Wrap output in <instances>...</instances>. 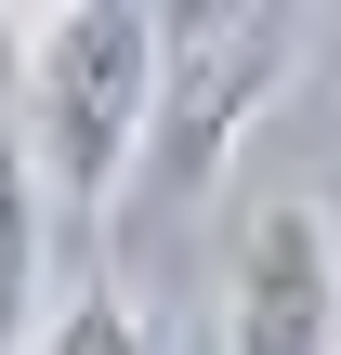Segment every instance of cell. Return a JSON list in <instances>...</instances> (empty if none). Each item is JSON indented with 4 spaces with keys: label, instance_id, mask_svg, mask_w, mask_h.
Segmentation results:
<instances>
[{
    "label": "cell",
    "instance_id": "obj_1",
    "mask_svg": "<svg viewBox=\"0 0 341 355\" xmlns=\"http://www.w3.org/2000/svg\"><path fill=\"white\" fill-rule=\"evenodd\" d=\"M13 119L39 158V198L105 211L145 145H158V13L145 0H79V13H26L13 26Z\"/></svg>",
    "mask_w": 341,
    "mask_h": 355
},
{
    "label": "cell",
    "instance_id": "obj_4",
    "mask_svg": "<svg viewBox=\"0 0 341 355\" xmlns=\"http://www.w3.org/2000/svg\"><path fill=\"white\" fill-rule=\"evenodd\" d=\"M39 158H26V119H13V79H0V355L39 343Z\"/></svg>",
    "mask_w": 341,
    "mask_h": 355
},
{
    "label": "cell",
    "instance_id": "obj_3",
    "mask_svg": "<svg viewBox=\"0 0 341 355\" xmlns=\"http://www.w3.org/2000/svg\"><path fill=\"white\" fill-rule=\"evenodd\" d=\"M223 355H341V250L315 198H263L223 250Z\"/></svg>",
    "mask_w": 341,
    "mask_h": 355
},
{
    "label": "cell",
    "instance_id": "obj_5",
    "mask_svg": "<svg viewBox=\"0 0 341 355\" xmlns=\"http://www.w3.org/2000/svg\"><path fill=\"white\" fill-rule=\"evenodd\" d=\"M26 355H145V316L118 303V290H66L53 316H39V343Z\"/></svg>",
    "mask_w": 341,
    "mask_h": 355
},
{
    "label": "cell",
    "instance_id": "obj_2",
    "mask_svg": "<svg viewBox=\"0 0 341 355\" xmlns=\"http://www.w3.org/2000/svg\"><path fill=\"white\" fill-rule=\"evenodd\" d=\"M302 66V13L289 0H184L158 13V184L171 198H210L237 171V145L263 132V105L289 92Z\"/></svg>",
    "mask_w": 341,
    "mask_h": 355
}]
</instances>
